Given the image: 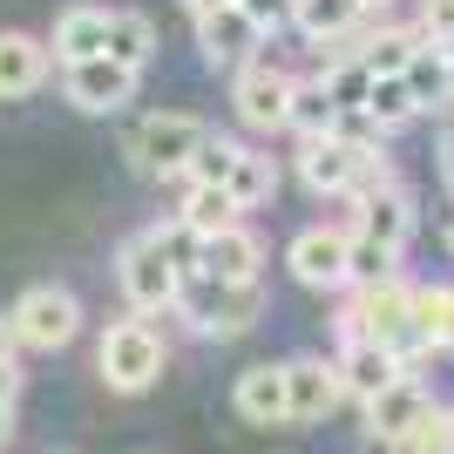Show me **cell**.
I'll list each match as a JSON object with an SVG mask.
<instances>
[{"label":"cell","mask_w":454,"mask_h":454,"mask_svg":"<svg viewBox=\"0 0 454 454\" xmlns=\"http://www.w3.org/2000/svg\"><path fill=\"white\" fill-rule=\"evenodd\" d=\"M176 305L190 312V325H197L204 340H238V333L265 312V292H258V278L224 285V278H210V271H190L184 292H176Z\"/></svg>","instance_id":"6da1fadb"},{"label":"cell","mask_w":454,"mask_h":454,"mask_svg":"<svg viewBox=\"0 0 454 454\" xmlns=\"http://www.w3.org/2000/svg\"><path fill=\"white\" fill-rule=\"evenodd\" d=\"M95 366H102V380H109L115 394H143V387H156V373H163V340H156V325L150 319H115L109 333H102Z\"/></svg>","instance_id":"7a4b0ae2"},{"label":"cell","mask_w":454,"mask_h":454,"mask_svg":"<svg viewBox=\"0 0 454 454\" xmlns=\"http://www.w3.org/2000/svg\"><path fill=\"white\" fill-rule=\"evenodd\" d=\"M7 325H14L20 346L55 353V346H68L82 333V299L68 292V285H27V292L14 299V312H7Z\"/></svg>","instance_id":"3957f363"},{"label":"cell","mask_w":454,"mask_h":454,"mask_svg":"<svg viewBox=\"0 0 454 454\" xmlns=\"http://www.w3.org/2000/svg\"><path fill=\"white\" fill-rule=\"evenodd\" d=\"M115 285H122V299H129L136 312H170L176 292H184V271H176L170 258L150 245V231H143V238H129V245L115 251Z\"/></svg>","instance_id":"277c9868"},{"label":"cell","mask_w":454,"mask_h":454,"mask_svg":"<svg viewBox=\"0 0 454 454\" xmlns=\"http://www.w3.org/2000/svg\"><path fill=\"white\" fill-rule=\"evenodd\" d=\"M292 82L271 55H251L245 68H238V89H231V102H238V122L245 129H285L292 122Z\"/></svg>","instance_id":"5b68a950"},{"label":"cell","mask_w":454,"mask_h":454,"mask_svg":"<svg viewBox=\"0 0 454 454\" xmlns=\"http://www.w3.org/2000/svg\"><path fill=\"white\" fill-rule=\"evenodd\" d=\"M204 122L197 115H150L143 129H136V163L150 176H184L190 170V156L204 150Z\"/></svg>","instance_id":"8992f818"},{"label":"cell","mask_w":454,"mask_h":454,"mask_svg":"<svg viewBox=\"0 0 454 454\" xmlns=\"http://www.w3.org/2000/svg\"><path fill=\"white\" fill-rule=\"evenodd\" d=\"M346 400L340 387V360H285V427H312Z\"/></svg>","instance_id":"52a82bcc"},{"label":"cell","mask_w":454,"mask_h":454,"mask_svg":"<svg viewBox=\"0 0 454 454\" xmlns=\"http://www.w3.org/2000/svg\"><path fill=\"white\" fill-rule=\"evenodd\" d=\"M61 95L75 102L82 115H115L122 102L136 95V68L109 55H89V61H68V75H61Z\"/></svg>","instance_id":"ba28073f"},{"label":"cell","mask_w":454,"mask_h":454,"mask_svg":"<svg viewBox=\"0 0 454 454\" xmlns=\"http://www.w3.org/2000/svg\"><path fill=\"white\" fill-rule=\"evenodd\" d=\"M346 251H353V231L312 224V231L292 238L285 265H292V278H299V285H312V292H340V285H346Z\"/></svg>","instance_id":"9c48e42d"},{"label":"cell","mask_w":454,"mask_h":454,"mask_svg":"<svg viewBox=\"0 0 454 454\" xmlns=\"http://www.w3.org/2000/svg\"><path fill=\"white\" fill-rule=\"evenodd\" d=\"M197 48H204L210 68H245L251 48H258V27H251V14L238 0H224V7L197 14Z\"/></svg>","instance_id":"30bf717a"},{"label":"cell","mask_w":454,"mask_h":454,"mask_svg":"<svg viewBox=\"0 0 454 454\" xmlns=\"http://www.w3.org/2000/svg\"><path fill=\"white\" fill-rule=\"evenodd\" d=\"M427 414H434V400L420 394V387H414L407 373H400L394 387H387V394H373V400H366V427H373V441H380V448H400V441L414 434V427H420Z\"/></svg>","instance_id":"8fae6325"},{"label":"cell","mask_w":454,"mask_h":454,"mask_svg":"<svg viewBox=\"0 0 454 454\" xmlns=\"http://www.w3.org/2000/svg\"><path fill=\"white\" fill-rule=\"evenodd\" d=\"M407 373V360H400L394 346H380V340H346V360H340V387L353 400H373L387 394L394 380Z\"/></svg>","instance_id":"7c38bea8"},{"label":"cell","mask_w":454,"mask_h":454,"mask_svg":"<svg viewBox=\"0 0 454 454\" xmlns=\"http://www.w3.org/2000/svg\"><path fill=\"white\" fill-rule=\"evenodd\" d=\"M48 41L20 35V27H7L0 35V102H20V95H35L41 82H48Z\"/></svg>","instance_id":"4fadbf2b"},{"label":"cell","mask_w":454,"mask_h":454,"mask_svg":"<svg viewBox=\"0 0 454 454\" xmlns=\"http://www.w3.org/2000/svg\"><path fill=\"white\" fill-rule=\"evenodd\" d=\"M299 176H305V190H319V197H346V190H353V143H346V136H305L299 143Z\"/></svg>","instance_id":"5bb4252c"},{"label":"cell","mask_w":454,"mask_h":454,"mask_svg":"<svg viewBox=\"0 0 454 454\" xmlns=\"http://www.w3.org/2000/svg\"><path fill=\"white\" fill-rule=\"evenodd\" d=\"M258 265H265V245H258L245 224H231V231H217V238H204V251H197V271H210V278H224V285L258 278Z\"/></svg>","instance_id":"9a60e30c"},{"label":"cell","mask_w":454,"mask_h":454,"mask_svg":"<svg viewBox=\"0 0 454 454\" xmlns=\"http://www.w3.org/2000/svg\"><path fill=\"white\" fill-rule=\"evenodd\" d=\"M109 48V7H61L55 35H48V55L68 68V61H89Z\"/></svg>","instance_id":"2e32d148"},{"label":"cell","mask_w":454,"mask_h":454,"mask_svg":"<svg viewBox=\"0 0 454 454\" xmlns=\"http://www.w3.org/2000/svg\"><path fill=\"white\" fill-rule=\"evenodd\" d=\"M353 231H366V238H380V245H407L414 238V197L400 184H387V190H373V197H360V224Z\"/></svg>","instance_id":"e0dca14e"},{"label":"cell","mask_w":454,"mask_h":454,"mask_svg":"<svg viewBox=\"0 0 454 454\" xmlns=\"http://www.w3.org/2000/svg\"><path fill=\"white\" fill-rule=\"evenodd\" d=\"M231 400L251 427H285V366H245Z\"/></svg>","instance_id":"ac0fdd59"},{"label":"cell","mask_w":454,"mask_h":454,"mask_svg":"<svg viewBox=\"0 0 454 454\" xmlns=\"http://www.w3.org/2000/svg\"><path fill=\"white\" fill-rule=\"evenodd\" d=\"M407 89H414L420 109H454V82H448V48L441 41H420L414 55H407Z\"/></svg>","instance_id":"d6986e66"},{"label":"cell","mask_w":454,"mask_h":454,"mask_svg":"<svg viewBox=\"0 0 454 454\" xmlns=\"http://www.w3.org/2000/svg\"><path fill=\"white\" fill-rule=\"evenodd\" d=\"M197 238H217V231H231L245 210H238V197H231L224 184H184V210H176Z\"/></svg>","instance_id":"ffe728a7"},{"label":"cell","mask_w":454,"mask_h":454,"mask_svg":"<svg viewBox=\"0 0 454 454\" xmlns=\"http://www.w3.org/2000/svg\"><path fill=\"white\" fill-rule=\"evenodd\" d=\"M102 55L143 75V68H150V55H156V27H150V14H136V7L109 14V48H102Z\"/></svg>","instance_id":"44dd1931"},{"label":"cell","mask_w":454,"mask_h":454,"mask_svg":"<svg viewBox=\"0 0 454 454\" xmlns=\"http://www.w3.org/2000/svg\"><path fill=\"white\" fill-rule=\"evenodd\" d=\"M360 0H292V27H299L312 48L319 41H333V35H346V27H360Z\"/></svg>","instance_id":"7402d4cb"},{"label":"cell","mask_w":454,"mask_h":454,"mask_svg":"<svg viewBox=\"0 0 454 454\" xmlns=\"http://www.w3.org/2000/svg\"><path fill=\"white\" fill-rule=\"evenodd\" d=\"M360 109L373 115L380 136H387V129H407V122L420 115V102H414V89H407V75H373V82H366V102H360Z\"/></svg>","instance_id":"603a6c76"},{"label":"cell","mask_w":454,"mask_h":454,"mask_svg":"<svg viewBox=\"0 0 454 454\" xmlns=\"http://www.w3.org/2000/svg\"><path fill=\"white\" fill-rule=\"evenodd\" d=\"M333 122H340V102H333V89H325V75L292 82V122H285V129H299V136H333Z\"/></svg>","instance_id":"cb8c5ba5"},{"label":"cell","mask_w":454,"mask_h":454,"mask_svg":"<svg viewBox=\"0 0 454 454\" xmlns=\"http://www.w3.org/2000/svg\"><path fill=\"white\" fill-rule=\"evenodd\" d=\"M407 319H414V340H420V346H448V325H454V285H420Z\"/></svg>","instance_id":"d4e9b609"},{"label":"cell","mask_w":454,"mask_h":454,"mask_svg":"<svg viewBox=\"0 0 454 454\" xmlns=\"http://www.w3.org/2000/svg\"><path fill=\"white\" fill-rule=\"evenodd\" d=\"M231 197H238V210H258V204H271V190H278V170H271V156H258V150H238V170H231Z\"/></svg>","instance_id":"484cf974"},{"label":"cell","mask_w":454,"mask_h":454,"mask_svg":"<svg viewBox=\"0 0 454 454\" xmlns=\"http://www.w3.org/2000/svg\"><path fill=\"white\" fill-rule=\"evenodd\" d=\"M394 265H400L394 245H380V238L353 231V251H346V285H380V278H394Z\"/></svg>","instance_id":"4316f807"},{"label":"cell","mask_w":454,"mask_h":454,"mask_svg":"<svg viewBox=\"0 0 454 454\" xmlns=\"http://www.w3.org/2000/svg\"><path fill=\"white\" fill-rule=\"evenodd\" d=\"M414 48H420V27H387V35H366V55L360 61L373 68V75H400Z\"/></svg>","instance_id":"83f0119b"},{"label":"cell","mask_w":454,"mask_h":454,"mask_svg":"<svg viewBox=\"0 0 454 454\" xmlns=\"http://www.w3.org/2000/svg\"><path fill=\"white\" fill-rule=\"evenodd\" d=\"M238 150H245V143H231V136H204V150L190 156L184 184H231V170H238Z\"/></svg>","instance_id":"f1b7e54d"},{"label":"cell","mask_w":454,"mask_h":454,"mask_svg":"<svg viewBox=\"0 0 454 454\" xmlns=\"http://www.w3.org/2000/svg\"><path fill=\"white\" fill-rule=\"evenodd\" d=\"M150 245H156V251H163V258H170V265L190 278V271H197V251H204V238H197L184 217H170V224H156V231H150Z\"/></svg>","instance_id":"f546056e"},{"label":"cell","mask_w":454,"mask_h":454,"mask_svg":"<svg viewBox=\"0 0 454 454\" xmlns=\"http://www.w3.org/2000/svg\"><path fill=\"white\" fill-rule=\"evenodd\" d=\"M238 7L251 14V27H258V35H278L285 20H292V0H238Z\"/></svg>","instance_id":"4dcf8cb0"},{"label":"cell","mask_w":454,"mask_h":454,"mask_svg":"<svg viewBox=\"0 0 454 454\" xmlns=\"http://www.w3.org/2000/svg\"><path fill=\"white\" fill-rule=\"evenodd\" d=\"M454 35V0H427L420 7V41H448Z\"/></svg>","instance_id":"1f68e13d"},{"label":"cell","mask_w":454,"mask_h":454,"mask_svg":"<svg viewBox=\"0 0 454 454\" xmlns=\"http://www.w3.org/2000/svg\"><path fill=\"white\" fill-rule=\"evenodd\" d=\"M441 176H448V190H454V115H448V129H441Z\"/></svg>","instance_id":"d6a6232c"},{"label":"cell","mask_w":454,"mask_h":454,"mask_svg":"<svg viewBox=\"0 0 454 454\" xmlns=\"http://www.w3.org/2000/svg\"><path fill=\"white\" fill-rule=\"evenodd\" d=\"M14 387H20V373H14V360H0V407H14Z\"/></svg>","instance_id":"836d02e7"},{"label":"cell","mask_w":454,"mask_h":454,"mask_svg":"<svg viewBox=\"0 0 454 454\" xmlns=\"http://www.w3.org/2000/svg\"><path fill=\"white\" fill-rule=\"evenodd\" d=\"M14 346H20V340H14V325L0 319V360H14Z\"/></svg>","instance_id":"e575fe53"},{"label":"cell","mask_w":454,"mask_h":454,"mask_svg":"<svg viewBox=\"0 0 454 454\" xmlns=\"http://www.w3.org/2000/svg\"><path fill=\"white\" fill-rule=\"evenodd\" d=\"M387 7H394V0H360V14L373 20V14H387Z\"/></svg>","instance_id":"d590c367"},{"label":"cell","mask_w":454,"mask_h":454,"mask_svg":"<svg viewBox=\"0 0 454 454\" xmlns=\"http://www.w3.org/2000/svg\"><path fill=\"white\" fill-rule=\"evenodd\" d=\"M14 434V407H0V441Z\"/></svg>","instance_id":"8d00e7d4"},{"label":"cell","mask_w":454,"mask_h":454,"mask_svg":"<svg viewBox=\"0 0 454 454\" xmlns=\"http://www.w3.org/2000/svg\"><path fill=\"white\" fill-rule=\"evenodd\" d=\"M448 251H454V217H448Z\"/></svg>","instance_id":"74e56055"},{"label":"cell","mask_w":454,"mask_h":454,"mask_svg":"<svg viewBox=\"0 0 454 454\" xmlns=\"http://www.w3.org/2000/svg\"><path fill=\"white\" fill-rule=\"evenodd\" d=\"M448 353H454V325H448Z\"/></svg>","instance_id":"f35d334b"},{"label":"cell","mask_w":454,"mask_h":454,"mask_svg":"<svg viewBox=\"0 0 454 454\" xmlns=\"http://www.w3.org/2000/svg\"><path fill=\"white\" fill-rule=\"evenodd\" d=\"M448 427H454V407H448Z\"/></svg>","instance_id":"ab89813d"}]
</instances>
